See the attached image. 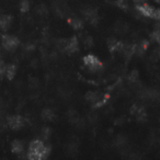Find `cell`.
I'll return each mask as SVG.
<instances>
[{
  "label": "cell",
  "mask_w": 160,
  "mask_h": 160,
  "mask_svg": "<svg viewBox=\"0 0 160 160\" xmlns=\"http://www.w3.org/2000/svg\"><path fill=\"white\" fill-rule=\"evenodd\" d=\"M1 45L8 52H13L20 45V41L14 35H2L1 38Z\"/></svg>",
  "instance_id": "6"
},
{
  "label": "cell",
  "mask_w": 160,
  "mask_h": 160,
  "mask_svg": "<svg viewBox=\"0 0 160 160\" xmlns=\"http://www.w3.org/2000/svg\"><path fill=\"white\" fill-rule=\"evenodd\" d=\"M12 24V17L9 14L1 13L0 14V30L2 31H7L10 29Z\"/></svg>",
  "instance_id": "11"
},
{
  "label": "cell",
  "mask_w": 160,
  "mask_h": 160,
  "mask_svg": "<svg viewBox=\"0 0 160 160\" xmlns=\"http://www.w3.org/2000/svg\"><path fill=\"white\" fill-rule=\"evenodd\" d=\"M36 13L38 16H46L47 14V8L45 5H40L38 8H36Z\"/></svg>",
  "instance_id": "23"
},
{
  "label": "cell",
  "mask_w": 160,
  "mask_h": 160,
  "mask_svg": "<svg viewBox=\"0 0 160 160\" xmlns=\"http://www.w3.org/2000/svg\"><path fill=\"white\" fill-rule=\"evenodd\" d=\"M5 75L6 77L9 80H12L17 75V66L13 64H10L8 66H6V70H5Z\"/></svg>",
  "instance_id": "16"
},
{
  "label": "cell",
  "mask_w": 160,
  "mask_h": 160,
  "mask_svg": "<svg viewBox=\"0 0 160 160\" xmlns=\"http://www.w3.org/2000/svg\"><path fill=\"white\" fill-rule=\"evenodd\" d=\"M24 48H25V51H28V52H32L35 49V46H34V44H32V43H27Z\"/></svg>",
  "instance_id": "25"
},
{
  "label": "cell",
  "mask_w": 160,
  "mask_h": 160,
  "mask_svg": "<svg viewBox=\"0 0 160 160\" xmlns=\"http://www.w3.org/2000/svg\"><path fill=\"white\" fill-rule=\"evenodd\" d=\"M150 38L151 41H153L155 43H159L160 42V31H159V28L156 27V29L151 32L150 34Z\"/></svg>",
  "instance_id": "21"
},
{
  "label": "cell",
  "mask_w": 160,
  "mask_h": 160,
  "mask_svg": "<svg viewBox=\"0 0 160 160\" xmlns=\"http://www.w3.org/2000/svg\"><path fill=\"white\" fill-rule=\"evenodd\" d=\"M51 153V148L42 139H34L30 142L27 157L30 160H45Z\"/></svg>",
  "instance_id": "1"
},
{
  "label": "cell",
  "mask_w": 160,
  "mask_h": 160,
  "mask_svg": "<svg viewBox=\"0 0 160 160\" xmlns=\"http://www.w3.org/2000/svg\"><path fill=\"white\" fill-rule=\"evenodd\" d=\"M149 43L148 41L144 40L142 42L137 43V44H134V51H135V55L142 56V54H145V52L148 49Z\"/></svg>",
  "instance_id": "12"
},
{
  "label": "cell",
  "mask_w": 160,
  "mask_h": 160,
  "mask_svg": "<svg viewBox=\"0 0 160 160\" xmlns=\"http://www.w3.org/2000/svg\"><path fill=\"white\" fill-rule=\"evenodd\" d=\"M85 99L87 102L91 103L93 109H100L108 103L110 99V94L102 93L99 91H89L86 93Z\"/></svg>",
  "instance_id": "2"
},
{
  "label": "cell",
  "mask_w": 160,
  "mask_h": 160,
  "mask_svg": "<svg viewBox=\"0 0 160 160\" xmlns=\"http://www.w3.org/2000/svg\"><path fill=\"white\" fill-rule=\"evenodd\" d=\"M68 22L75 30H81L83 28V21L79 18H70Z\"/></svg>",
  "instance_id": "17"
},
{
  "label": "cell",
  "mask_w": 160,
  "mask_h": 160,
  "mask_svg": "<svg viewBox=\"0 0 160 160\" xmlns=\"http://www.w3.org/2000/svg\"><path fill=\"white\" fill-rule=\"evenodd\" d=\"M83 43H85V45L87 47H92L94 44L93 42V38H91V36H87V38H85V41H83Z\"/></svg>",
  "instance_id": "24"
},
{
  "label": "cell",
  "mask_w": 160,
  "mask_h": 160,
  "mask_svg": "<svg viewBox=\"0 0 160 160\" xmlns=\"http://www.w3.org/2000/svg\"><path fill=\"white\" fill-rule=\"evenodd\" d=\"M108 46H109V49L111 53H121L123 46H124V43L118 40H110Z\"/></svg>",
  "instance_id": "13"
},
{
  "label": "cell",
  "mask_w": 160,
  "mask_h": 160,
  "mask_svg": "<svg viewBox=\"0 0 160 160\" xmlns=\"http://www.w3.org/2000/svg\"><path fill=\"white\" fill-rule=\"evenodd\" d=\"M136 10L140 16L145 17V18L153 19V20L158 21L160 19V11L159 9L152 7L150 5H147V3H137L136 6Z\"/></svg>",
  "instance_id": "3"
},
{
  "label": "cell",
  "mask_w": 160,
  "mask_h": 160,
  "mask_svg": "<svg viewBox=\"0 0 160 160\" xmlns=\"http://www.w3.org/2000/svg\"><path fill=\"white\" fill-rule=\"evenodd\" d=\"M52 135V131L49 127H43L42 131H41V137L42 140H47Z\"/></svg>",
  "instance_id": "20"
},
{
  "label": "cell",
  "mask_w": 160,
  "mask_h": 160,
  "mask_svg": "<svg viewBox=\"0 0 160 160\" xmlns=\"http://www.w3.org/2000/svg\"><path fill=\"white\" fill-rule=\"evenodd\" d=\"M82 16L90 24L92 25H97L100 21V18H99V14H98V11H97L94 8H91V7H87L82 10Z\"/></svg>",
  "instance_id": "8"
},
{
  "label": "cell",
  "mask_w": 160,
  "mask_h": 160,
  "mask_svg": "<svg viewBox=\"0 0 160 160\" xmlns=\"http://www.w3.org/2000/svg\"><path fill=\"white\" fill-rule=\"evenodd\" d=\"M82 62H83V65L91 71H99V70H101L103 67L102 62H101L97 56L92 55V54L86 55L85 57H83Z\"/></svg>",
  "instance_id": "5"
},
{
  "label": "cell",
  "mask_w": 160,
  "mask_h": 160,
  "mask_svg": "<svg viewBox=\"0 0 160 160\" xmlns=\"http://www.w3.org/2000/svg\"><path fill=\"white\" fill-rule=\"evenodd\" d=\"M115 6L118 8H120L121 10H124V11H127L129 9V5L127 2V0H116Z\"/></svg>",
  "instance_id": "18"
},
{
  "label": "cell",
  "mask_w": 160,
  "mask_h": 160,
  "mask_svg": "<svg viewBox=\"0 0 160 160\" xmlns=\"http://www.w3.org/2000/svg\"><path fill=\"white\" fill-rule=\"evenodd\" d=\"M55 116H56L55 112L52 109H48V108L44 109L42 111V113H41V118H42V120L44 121V122H52V121H54Z\"/></svg>",
  "instance_id": "15"
},
{
  "label": "cell",
  "mask_w": 160,
  "mask_h": 160,
  "mask_svg": "<svg viewBox=\"0 0 160 160\" xmlns=\"http://www.w3.org/2000/svg\"><path fill=\"white\" fill-rule=\"evenodd\" d=\"M57 47L66 54H75L79 49V42L77 38L72 36L68 40H59L57 42Z\"/></svg>",
  "instance_id": "4"
},
{
  "label": "cell",
  "mask_w": 160,
  "mask_h": 160,
  "mask_svg": "<svg viewBox=\"0 0 160 160\" xmlns=\"http://www.w3.org/2000/svg\"><path fill=\"white\" fill-rule=\"evenodd\" d=\"M127 79H128V81H129V82H132V83L137 82L138 79H139V73H138V71L137 70L131 71V72H129V75H128V77H127Z\"/></svg>",
  "instance_id": "19"
},
{
  "label": "cell",
  "mask_w": 160,
  "mask_h": 160,
  "mask_svg": "<svg viewBox=\"0 0 160 160\" xmlns=\"http://www.w3.org/2000/svg\"><path fill=\"white\" fill-rule=\"evenodd\" d=\"M135 2H137V3H142V2H145L146 0H134Z\"/></svg>",
  "instance_id": "27"
},
{
  "label": "cell",
  "mask_w": 160,
  "mask_h": 160,
  "mask_svg": "<svg viewBox=\"0 0 160 160\" xmlns=\"http://www.w3.org/2000/svg\"><path fill=\"white\" fill-rule=\"evenodd\" d=\"M142 97L145 100H157L159 98V93H158L157 90L153 89H147L142 91Z\"/></svg>",
  "instance_id": "14"
},
{
  "label": "cell",
  "mask_w": 160,
  "mask_h": 160,
  "mask_svg": "<svg viewBox=\"0 0 160 160\" xmlns=\"http://www.w3.org/2000/svg\"><path fill=\"white\" fill-rule=\"evenodd\" d=\"M8 126L13 131H20L25 126V120L21 115H12L9 116L7 120Z\"/></svg>",
  "instance_id": "7"
},
{
  "label": "cell",
  "mask_w": 160,
  "mask_h": 160,
  "mask_svg": "<svg viewBox=\"0 0 160 160\" xmlns=\"http://www.w3.org/2000/svg\"><path fill=\"white\" fill-rule=\"evenodd\" d=\"M11 150L12 152L14 153V155L19 156V157H23V155H24V144H23V142H21V140L19 139H16L12 142L11 144Z\"/></svg>",
  "instance_id": "10"
},
{
  "label": "cell",
  "mask_w": 160,
  "mask_h": 160,
  "mask_svg": "<svg viewBox=\"0 0 160 160\" xmlns=\"http://www.w3.org/2000/svg\"><path fill=\"white\" fill-rule=\"evenodd\" d=\"M30 1L29 0H21L20 2V10L23 12V13H25V12H28L30 10Z\"/></svg>",
  "instance_id": "22"
},
{
  "label": "cell",
  "mask_w": 160,
  "mask_h": 160,
  "mask_svg": "<svg viewBox=\"0 0 160 160\" xmlns=\"http://www.w3.org/2000/svg\"><path fill=\"white\" fill-rule=\"evenodd\" d=\"M5 70H6V65L3 62H0V77H2L5 75Z\"/></svg>",
  "instance_id": "26"
},
{
  "label": "cell",
  "mask_w": 160,
  "mask_h": 160,
  "mask_svg": "<svg viewBox=\"0 0 160 160\" xmlns=\"http://www.w3.org/2000/svg\"><path fill=\"white\" fill-rule=\"evenodd\" d=\"M131 113L135 116V118L138 122H145L147 120V112L142 107L133 105L131 108Z\"/></svg>",
  "instance_id": "9"
}]
</instances>
